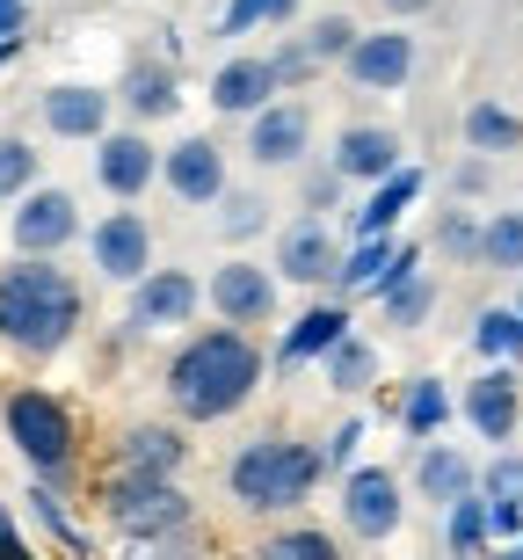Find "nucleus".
<instances>
[{
  "label": "nucleus",
  "instance_id": "nucleus-1",
  "mask_svg": "<svg viewBox=\"0 0 523 560\" xmlns=\"http://www.w3.org/2000/svg\"><path fill=\"white\" fill-rule=\"evenodd\" d=\"M262 378H270V357H262V342L248 328H204L168 357V400L182 422L240 416L262 394Z\"/></svg>",
  "mask_w": 523,
  "mask_h": 560
},
{
  "label": "nucleus",
  "instance_id": "nucleus-2",
  "mask_svg": "<svg viewBox=\"0 0 523 560\" xmlns=\"http://www.w3.org/2000/svg\"><path fill=\"white\" fill-rule=\"evenodd\" d=\"M87 320V299H81V277L59 270V262H37V255H15L0 270V342L29 364H51V357L81 335Z\"/></svg>",
  "mask_w": 523,
  "mask_h": 560
},
{
  "label": "nucleus",
  "instance_id": "nucleus-3",
  "mask_svg": "<svg viewBox=\"0 0 523 560\" xmlns=\"http://www.w3.org/2000/svg\"><path fill=\"white\" fill-rule=\"evenodd\" d=\"M226 488H233L240 510H254V517H284V510H298V502L320 488V444L284 436V430H262L254 444L233 452Z\"/></svg>",
  "mask_w": 523,
  "mask_h": 560
},
{
  "label": "nucleus",
  "instance_id": "nucleus-4",
  "mask_svg": "<svg viewBox=\"0 0 523 560\" xmlns=\"http://www.w3.org/2000/svg\"><path fill=\"white\" fill-rule=\"evenodd\" d=\"M0 422H8V444L22 452V466H29L44 488L73 480V466H81V416H73L59 394L15 386V394L0 400Z\"/></svg>",
  "mask_w": 523,
  "mask_h": 560
},
{
  "label": "nucleus",
  "instance_id": "nucleus-5",
  "mask_svg": "<svg viewBox=\"0 0 523 560\" xmlns=\"http://www.w3.org/2000/svg\"><path fill=\"white\" fill-rule=\"evenodd\" d=\"M103 524L117 532L124 546L139 539H168V532H189L197 510L175 480H153V474H109L103 480Z\"/></svg>",
  "mask_w": 523,
  "mask_h": 560
},
{
  "label": "nucleus",
  "instance_id": "nucleus-6",
  "mask_svg": "<svg viewBox=\"0 0 523 560\" xmlns=\"http://www.w3.org/2000/svg\"><path fill=\"white\" fill-rule=\"evenodd\" d=\"M8 241H15V255L59 262V255L81 241V205H73V189H59V183L22 189V197H15V219H8Z\"/></svg>",
  "mask_w": 523,
  "mask_h": 560
},
{
  "label": "nucleus",
  "instance_id": "nucleus-7",
  "mask_svg": "<svg viewBox=\"0 0 523 560\" xmlns=\"http://www.w3.org/2000/svg\"><path fill=\"white\" fill-rule=\"evenodd\" d=\"M211 313H218V328H270L276 320V270H262V262H248V255H233V262H218L204 284Z\"/></svg>",
  "mask_w": 523,
  "mask_h": 560
},
{
  "label": "nucleus",
  "instance_id": "nucleus-8",
  "mask_svg": "<svg viewBox=\"0 0 523 560\" xmlns=\"http://www.w3.org/2000/svg\"><path fill=\"white\" fill-rule=\"evenodd\" d=\"M407 517V502H400V474L385 466H349L342 474V524H349V539L364 546H385Z\"/></svg>",
  "mask_w": 523,
  "mask_h": 560
},
{
  "label": "nucleus",
  "instance_id": "nucleus-9",
  "mask_svg": "<svg viewBox=\"0 0 523 560\" xmlns=\"http://www.w3.org/2000/svg\"><path fill=\"white\" fill-rule=\"evenodd\" d=\"M161 183L175 205H218L226 197V145L204 131H182L175 145H161Z\"/></svg>",
  "mask_w": 523,
  "mask_h": 560
},
{
  "label": "nucleus",
  "instance_id": "nucleus-10",
  "mask_svg": "<svg viewBox=\"0 0 523 560\" xmlns=\"http://www.w3.org/2000/svg\"><path fill=\"white\" fill-rule=\"evenodd\" d=\"M254 167H298L313 153V109L292 103V95H276L270 109H254L248 117V145H240Z\"/></svg>",
  "mask_w": 523,
  "mask_h": 560
},
{
  "label": "nucleus",
  "instance_id": "nucleus-11",
  "mask_svg": "<svg viewBox=\"0 0 523 560\" xmlns=\"http://www.w3.org/2000/svg\"><path fill=\"white\" fill-rule=\"evenodd\" d=\"M95 183L117 197V205H139L153 183H161V145L146 131H103L95 139Z\"/></svg>",
  "mask_w": 523,
  "mask_h": 560
},
{
  "label": "nucleus",
  "instance_id": "nucleus-12",
  "mask_svg": "<svg viewBox=\"0 0 523 560\" xmlns=\"http://www.w3.org/2000/svg\"><path fill=\"white\" fill-rule=\"evenodd\" d=\"M87 255H95V270L109 284H139L153 270V226L131 205H117V211H103V226L87 233Z\"/></svg>",
  "mask_w": 523,
  "mask_h": 560
},
{
  "label": "nucleus",
  "instance_id": "nucleus-13",
  "mask_svg": "<svg viewBox=\"0 0 523 560\" xmlns=\"http://www.w3.org/2000/svg\"><path fill=\"white\" fill-rule=\"evenodd\" d=\"M204 306V284L189 270H146L131 284V335H161V328H189Z\"/></svg>",
  "mask_w": 523,
  "mask_h": 560
},
{
  "label": "nucleus",
  "instance_id": "nucleus-14",
  "mask_svg": "<svg viewBox=\"0 0 523 560\" xmlns=\"http://www.w3.org/2000/svg\"><path fill=\"white\" fill-rule=\"evenodd\" d=\"M109 103H124L131 125H161V117L182 109V66L161 59V51H139V59H124V81H117Z\"/></svg>",
  "mask_w": 523,
  "mask_h": 560
},
{
  "label": "nucleus",
  "instance_id": "nucleus-15",
  "mask_svg": "<svg viewBox=\"0 0 523 560\" xmlns=\"http://www.w3.org/2000/svg\"><path fill=\"white\" fill-rule=\"evenodd\" d=\"M342 73L371 95H393V88L415 81V37L407 30H364V37L342 51Z\"/></svg>",
  "mask_w": 523,
  "mask_h": 560
},
{
  "label": "nucleus",
  "instance_id": "nucleus-16",
  "mask_svg": "<svg viewBox=\"0 0 523 560\" xmlns=\"http://www.w3.org/2000/svg\"><path fill=\"white\" fill-rule=\"evenodd\" d=\"M189 466V436L175 422H131L117 430L109 444V474H153V480H175Z\"/></svg>",
  "mask_w": 523,
  "mask_h": 560
},
{
  "label": "nucleus",
  "instance_id": "nucleus-17",
  "mask_svg": "<svg viewBox=\"0 0 523 560\" xmlns=\"http://www.w3.org/2000/svg\"><path fill=\"white\" fill-rule=\"evenodd\" d=\"M342 262V241L328 219H292V226L276 233V262L270 270L284 277V284H328Z\"/></svg>",
  "mask_w": 523,
  "mask_h": 560
},
{
  "label": "nucleus",
  "instance_id": "nucleus-18",
  "mask_svg": "<svg viewBox=\"0 0 523 560\" xmlns=\"http://www.w3.org/2000/svg\"><path fill=\"white\" fill-rule=\"evenodd\" d=\"M459 416L473 422V436H487V444H509L516 436V416H523V386L509 364H495V372H480L473 386H465Z\"/></svg>",
  "mask_w": 523,
  "mask_h": 560
},
{
  "label": "nucleus",
  "instance_id": "nucleus-19",
  "mask_svg": "<svg viewBox=\"0 0 523 560\" xmlns=\"http://www.w3.org/2000/svg\"><path fill=\"white\" fill-rule=\"evenodd\" d=\"M328 167H335L342 183H385L393 167H407L400 161V131L393 125H349V131H335V153H328Z\"/></svg>",
  "mask_w": 523,
  "mask_h": 560
},
{
  "label": "nucleus",
  "instance_id": "nucleus-20",
  "mask_svg": "<svg viewBox=\"0 0 523 560\" xmlns=\"http://www.w3.org/2000/svg\"><path fill=\"white\" fill-rule=\"evenodd\" d=\"M37 117H44L51 139H103L109 131V95L87 88V81H59V88L37 95Z\"/></svg>",
  "mask_w": 523,
  "mask_h": 560
},
{
  "label": "nucleus",
  "instance_id": "nucleus-21",
  "mask_svg": "<svg viewBox=\"0 0 523 560\" xmlns=\"http://www.w3.org/2000/svg\"><path fill=\"white\" fill-rule=\"evenodd\" d=\"M342 335H356V320H349V306H342V299H328V306H306L292 328H284V342H276V364H284V372H298V364L328 357Z\"/></svg>",
  "mask_w": 523,
  "mask_h": 560
},
{
  "label": "nucleus",
  "instance_id": "nucleus-22",
  "mask_svg": "<svg viewBox=\"0 0 523 560\" xmlns=\"http://www.w3.org/2000/svg\"><path fill=\"white\" fill-rule=\"evenodd\" d=\"M421 167H393L385 183H371V197L349 211V241H378V233H393L407 211H415V197H421Z\"/></svg>",
  "mask_w": 523,
  "mask_h": 560
},
{
  "label": "nucleus",
  "instance_id": "nucleus-23",
  "mask_svg": "<svg viewBox=\"0 0 523 560\" xmlns=\"http://www.w3.org/2000/svg\"><path fill=\"white\" fill-rule=\"evenodd\" d=\"M270 103H276L270 59L240 51V59H226L218 73H211V109H218V117H254V109H270Z\"/></svg>",
  "mask_w": 523,
  "mask_h": 560
},
{
  "label": "nucleus",
  "instance_id": "nucleus-24",
  "mask_svg": "<svg viewBox=\"0 0 523 560\" xmlns=\"http://www.w3.org/2000/svg\"><path fill=\"white\" fill-rule=\"evenodd\" d=\"M415 495L437 502V510H451L459 495H473V458H465L459 444H421V458H415Z\"/></svg>",
  "mask_w": 523,
  "mask_h": 560
},
{
  "label": "nucleus",
  "instance_id": "nucleus-25",
  "mask_svg": "<svg viewBox=\"0 0 523 560\" xmlns=\"http://www.w3.org/2000/svg\"><path fill=\"white\" fill-rule=\"evenodd\" d=\"M393 255H400V241H393V233H378V241H349L328 284H335L342 299H349V291H371L378 277H385V262H393Z\"/></svg>",
  "mask_w": 523,
  "mask_h": 560
},
{
  "label": "nucleus",
  "instance_id": "nucleus-26",
  "mask_svg": "<svg viewBox=\"0 0 523 560\" xmlns=\"http://www.w3.org/2000/svg\"><path fill=\"white\" fill-rule=\"evenodd\" d=\"M487 495L473 488V495H459L451 510H443V546H451V560H480L487 553Z\"/></svg>",
  "mask_w": 523,
  "mask_h": 560
},
{
  "label": "nucleus",
  "instance_id": "nucleus-27",
  "mask_svg": "<svg viewBox=\"0 0 523 560\" xmlns=\"http://www.w3.org/2000/svg\"><path fill=\"white\" fill-rule=\"evenodd\" d=\"M443 422H451V394H443V378H415L407 400H400V430L415 436V444H437Z\"/></svg>",
  "mask_w": 523,
  "mask_h": 560
},
{
  "label": "nucleus",
  "instance_id": "nucleus-28",
  "mask_svg": "<svg viewBox=\"0 0 523 560\" xmlns=\"http://www.w3.org/2000/svg\"><path fill=\"white\" fill-rule=\"evenodd\" d=\"M465 145H473V153H516L523 145V117L502 109V103H473L465 109Z\"/></svg>",
  "mask_w": 523,
  "mask_h": 560
},
{
  "label": "nucleus",
  "instance_id": "nucleus-29",
  "mask_svg": "<svg viewBox=\"0 0 523 560\" xmlns=\"http://www.w3.org/2000/svg\"><path fill=\"white\" fill-rule=\"evenodd\" d=\"M371 378H378V350L364 335H342L335 350H328V386H335V394H364Z\"/></svg>",
  "mask_w": 523,
  "mask_h": 560
},
{
  "label": "nucleus",
  "instance_id": "nucleus-30",
  "mask_svg": "<svg viewBox=\"0 0 523 560\" xmlns=\"http://www.w3.org/2000/svg\"><path fill=\"white\" fill-rule=\"evenodd\" d=\"M254 560H342V546L320 532V524H284V532H270L262 539V553Z\"/></svg>",
  "mask_w": 523,
  "mask_h": 560
},
{
  "label": "nucleus",
  "instance_id": "nucleus-31",
  "mask_svg": "<svg viewBox=\"0 0 523 560\" xmlns=\"http://www.w3.org/2000/svg\"><path fill=\"white\" fill-rule=\"evenodd\" d=\"M29 510H37V524H44V532H51V539H59L73 560H95V546H87V532L73 524V510L59 502V488H44V480H37V488H29Z\"/></svg>",
  "mask_w": 523,
  "mask_h": 560
},
{
  "label": "nucleus",
  "instance_id": "nucleus-32",
  "mask_svg": "<svg viewBox=\"0 0 523 560\" xmlns=\"http://www.w3.org/2000/svg\"><path fill=\"white\" fill-rule=\"evenodd\" d=\"M262 226H270V197L262 189H226L218 197V233L226 241H254Z\"/></svg>",
  "mask_w": 523,
  "mask_h": 560
},
{
  "label": "nucleus",
  "instance_id": "nucleus-33",
  "mask_svg": "<svg viewBox=\"0 0 523 560\" xmlns=\"http://www.w3.org/2000/svg\"><path fill=\"white\" fill-rule=\"evenodd\" d=\"M473 350L480 357H523V320H516V306H487L480 320H473Z\"/></svg>",
  "mask_w": 523,
  "mask_h": 560
},
{
  "label": "nucleus",
  "instance_id": "nucleus-34",
  "mask_svg": "<svg viewBox=\"0 0 523 560\" xmlns=\"http://www.w3.org/2000/svg\"><path fill=\"white\" fill-rule=\"evenodd\" d=\"M480 262L495 270H523V211H495L480 226Z\"/></svg>",
  "mask_w": 523,
  "mask_h": 560
},
{
  "label": "nucleus",
  "instance_id": "nucleus-35",
  "mask_svg": "<svg viewBox=\"0 0 523 560\" xmlns=\"http://www.w3.org/2000/svg\"><path fill=\"white\" fill-rule=\"evenodd\" d=\"M22 189H37V145L0 131V205H15Z\"/></svg>",
  "mask_w": 523,
  "mask_h": 560
},
{
  "label": "nucleus",
  "instance_id": "nucleus-36",
  "mask_svg": "<svg viewBox=\"0 0 523 560\" xmlns=\"http://www.w3.org/2000/svg\"><path fill=\"white\" fill-rule=\"evenodd\" d=\"M313 73H320V59H313V51H306L298 37H284V44L270 51V81H276V95H298V88L313 81Z\"/></svg>",
  "mask_w": 523,
  "mask_h": 560
},
{
  "label": "nucleus",
  "instance_id": "nucleus-37",
  "mask_svg": "<svg viewBox=\"0 0 523 560\" xmlns=\"http://www.w3.org/2000/svg\"><path fill=\"white\" fill-rule=\"evenodd\" d=\"M429 306H437V284H429V277H407L400 291H385V320H393V328H421Z\"/></svg>",
  "mask_w": 523,
  "mask_h": 560
},
{
  "label": "nucleus",
  "instance_id": "nucleus-38",
  "mask_svg": "<svg viewBox=\"0 0 523 560\" xmlns=\"http://www.w3.org/2000/svg\"><path fill=\"white\" fill-rule=\"evenodd\" d=\"M356 37H364V30H356L349 15H320V22H313V30H306V37H298V44H306V51H313V59L328 66V59H342V51H349Z\"/></svg>",
  "mask_w": 523,
  "mask_h": 560
},
{
  "label": "nucleus",
  "instance_id": "nucleus-39",
  "mask_svg": "<svg viewBox=\"0 0 523 560\" xmlns=\"http://www.w3.org/2000/svg\"><path fill=\"white\" fill-rule=\"evenodd\" d=\"M480 495L487 502H509V510H523V452H502L495 466L480 474Z\"/></svg>",
  "mask_w": 523,
  "mask_h": 560
},
{
  "label": "nucleus",
  "instance_id": "nucleus-40",
  "mask_svg": "<svg viewBox=\"0 0 523 560\" xmlns=\"http://www.w3.org/2000/svg\"><path fill=\"white\" fill-rule=\"evenodd\" d=\"M124 560H211V546L197 539V524H189V532H168V539H139Z\"/></svg>",
  "mask_w": 523,
  "mask_h": 560
},
{
  "label": "nucleus",
  "instance_id": "nucleus-41",
  "mask_svg": "<svg viewBox=\"0 0 523 560\" xmlns=\"http://www.w3.org/2000/svg\"><path fill=\"white\" fill-rule=\"evenodd\" d=\"M356 444H364V416L335 422V436L320 444V474H349V466H356Z\"/></svg>",
  "mask_w": 523,
  "mask_h": 560
},
{
  "label": "nucleus",
  "instance_id": "nucleus-42",
  "mask_svg": "<svg viewBox=\"0 0 523 560\" xmlns=\"http://www.w3.org/2000/svg\"><path fill=\"white\" fill-rule=\"evenodd\" d=\"M437 248L459 255V262H473V255H480V226H473L465 211H443V219H437Z\"/></svg>",
  "mask_w": 523,
  "mask_h": 560
},
{
  "label": "nucleus",
  "instance_id": "nucleus-43",
  "mask_svg": "<svg viewBox=\"0 0 523 560\" xmlns=\"http://www.w3.org/2000/svg\"><path fill=\"white\" fill-rule=\"evenodd\" d=\"M270 22V0H226V15H218V37H248Z\"/></svg>",
  "mask_w": 523,
  "mask_h": 560
},
{
  "label": "nucleus",
  "instance_id": "nucleus-44",
  "mask_svg": "<svg viewBox=\"0 0 523 560\" xmlns=\"http://www.w3.org/2000/svg\"><path fill=\"white\" fill-rule=\"evenodd\" d=\"M342 189H349V183H342L335 167H320L313 183H306V219H320V211H335V197H342Z\"/></svg>",
  "mask_w": 523,
  "mask_h": 560
},
{
  "label": "nucleus",
  "instance_id": "nucleus-45",
  "mask_svg": "<svg viewBox=\"0 0 523 560\" xmlns=\"http://www.w3.org/2000/svg\"><path fill=\"white\" fill-rule=\"evenodd\" d=\"M451 183H459V197H473V189H487V161H465L459 175H451Z\"/></svg>",
  "mask_w": 523,
  "mask_h": 560
},
{
  "label": "nucleus",
  "instance_id": "nucleus-46",
  "mask_svg": "<svg viewBox=\"0 0 523 560\" xmlns=\"http://www.w3.org/2000/svg\"><path fill=\"white\" fill-rule=\"evenodd\" d=\"M0 560H29V546H22V532L8 517H0Z\"/></svg>",
  "mask_w": 523,
  "mask_h": 560
},
{
  "label": "nucleus",
  "instance_id": "nucleus-47",
  "mask_svg": "<svg viewBox=\"0 0 523 560\" xmlns=\"http://www.w3.org/2000/svg\"><path fill=\"white\" fill-rule=\"evenodd\" d=\"M393 15H421V8H437V0H385Z\"/></svg>",
  "mask_w": 523,
  "mask_h": 560
},
{
  "label": "nucleus",
  "instance_id": "nucleus-48",
  "mask_svg": "<svg viewBox=\"0 0 523 560\" xmlns=\"http://www.w3.org/2000/svg\"><path fill=\"white\" fill-rule=\"evenodd\" d=\"M298 15V0H270V22H292Z\"/></svg>",
  "mask_w": 523,
  "mask_h": 560
},
{
  "label": "nucleus",
  "instance_id": "nucleus-49",
  "mask_svg": "<svg viewBox=\"0 0 523 560\" xmlns=\"http://www.w3.org/2000/svg\"><path fill=\"white\" fill-rule=\"evenodd\" d=\"M8 59H22V37H0V66Z\"/></svg>",
  "mask_w": 523,
  "mask_h": 560
},
{
  "label": "nucleus",
  "instance_id": "nucleus-50",
  "mask_svg": "<svg viewBox=\"0 0 523 560\" xmlns=\"http://www.w3.org/2000/svg\"><path fill=\"white\" fill-rule=\"evenodd\" d=\"M8 15H22V0H0V22H8Z\"/></svg>",
  "mask_w": 523,
  "mask_h": 560
},
{
  "label": "nucleus",
  "instance_id": "nucleus-51",
  "mask_svg": "<svg viewBox=\"0 0 523 560\" xmlns=\"http://www.w3.org/2000/svg\"><path fill=\"white\" fill-rule=\"evenodd\" d=\"M495 560H523V546H502V553H495Z\"/></svg>",
  "mask_w": 523,
  "mask_h": 560
},
{
  "label": "nucleus",
  "instance_id": "nucleus-52",
  "mask_svg": "<svg viewBox=\"0 0 523 560\" xmlns=\"http://www.w3.org/2000/svg\"><path fill=\"white\" fill-rule=\"evenodd\" d=\"M516 320H523V299H516Z\"/></svg>",
  "mask_w": 523,
  "mask_h": 560
}]
</instances>
